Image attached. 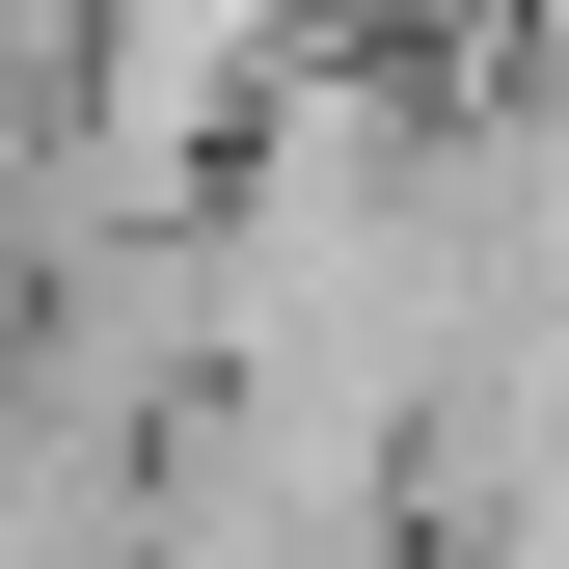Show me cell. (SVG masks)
I'll list each match as a JSON object with an SVG mask.
<instances>
[{"mask_svg":"<svg viewBox=\"0 0 569 569\" xmlns=\"http://www.w3.org/2000/svg\"><path fill=\"white\" fill-rule=\"evenodd\" d=\"M28 326H54V244L0 218V407H28Z\"/></svg>","mask_w":569,"mask_h":569,"instance_id":"6da1fadb","label":"cell"}]
</instances>
